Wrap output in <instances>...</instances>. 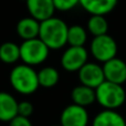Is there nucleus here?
<instances>
[{
	"label": "nucleus",
	"mask_w": 126,
	"mask_h": 126,
	"mask_svg": "<svg viewBox=\"0 0 126 126\" xmlns=\"http://www.w3.org/2000/svg\"><path fill=\"white\" fill-rule=\"evenodd\" d=\"M105 81L123 85L126 82V62L115 57L102 65Z\"/></svg>",
	"instance_id": "obj_9"
},
{
	"label": "nucleus",
	"mask_w": 126,
	"mask_h": 126,
	"mask_svg": "<svg viewBox=\"0 0 126 126\" xmlns=\"http://www.w3.org/2000/svg\"><path fill=\"white\" fill-rule=\"evenodd\" d=\"M52 126H61V125H60V124H59V125H52Z\"/></svg>",
	"instance_id": "obj_23"
},
{
	"label": "nucleus",
	"mask_w": 126,
	"mask_h": 126,
	"mask_svg": "<svg viewBox=\"0 0 126 126\" xmlns=\"http://www.w3.org/2000/svg\"><path fill=\"white\" fill-rule=\"evenodd\" d=\"M60 80V74L57 69L52 66H46L42 67L38 72V81L39 85L46 89H50L58 84Z\"/></svg>",
	"instance_id": "obj_17"
},
{
	"label": "nucleus",
	"mask_w": 126,
	"mask_h": 126,
	"mask_svg": "<svg viewBox=\"0 0 126 126\" xmlns=\"http://www.w3.org/2000/svg\"><path fill=\"white\" fill-rule=\"evenodd\" d=\"M55 10L69 11L80 4V0H53Z\"/></svg>",
	"instance_id": "obj_20"
},
{
	"label": "nucleus",
	"mask_w": 126,
	"mask_h": 126,
	"mask_svg": "<svg viewBox=\"0 0 126 126\" xmlns=\"http://www.w3.org/2000/svg\"><path fill=\"white\" fill-rule=\"evenodd\" d=\"M18 101L7 92H0V121L10 122L18 115Z\"/></svg>",
	"instance_id": "obj_12"
},
{
	"label": "nucleus",
	"mask_w": 126,
	"mask_h": 126,
	"mask_svg": "<svg viewBox=\"0 0 126 126\" xmlns=\"http://www.w3.org/2000/svg\"><path fill=\"white\" fill-rule=\"evenodd\" d=\"M96 102L104 110H117L126 101V92L123 85L104 81L95 89Z\"/></svg>",
	"instance_id": "obj_3"
},
{
	"label": "nucleus",
	"mask_w": 126,
	"mask_h": 126,
	"mask_svg": "<svg viewBox=\"0 0 126 126\" xmlns=\"http://www.w3.org/2000/svg\"><path fill=\"white\" fill-rule=\"evenodd\" d=\"M90 51L93 58L98 62L105 63L117 54V43L113 37L106 34L94 37L91 41Z\"/></svg>",
	"instance_id": "obj_5"
},
{
	"label": "nucleus",
	"mask_w": 126,
	"mask_h": 126,
	"mask_svg": "<svg viewBox=\"0 0 126 126\" xmlns=\"http://www.w3.org/2000/svg\"><path fill=\"white\" fill-rule=\"evenodd\" d=\"M17 33L22 40H30L39 37L40 22L32 17H26L17 23Z\"/></svg>",
	"instance_id": "obj_15"
},
{
	"label": "nucleus",
	"mask_w": 126,
	"mask_h": 126,
	"mask_svg": "<svg viewBox=\"0 0 126 126\" xmlns=\"http://www.w3.org/2000/svg\"><path fill=\"white\" fill-rule=\"evenodd\" d=\"M71 100L73 104L86 107L96 101L95 90L86 85L80 84L75 86L71 92Z\"/></svg>",
	"instance_id": "obj_14"
},
{
	"label": "nucleus",
	"mask_w": 126,
	"mask_h": 126,
	"mask_svg": "<svg viewBox=\"0 0 126 126\" xmlns=\"http://www.w3.org/2000/svg\"><path fill=\"white\" fill-rule=\"evenodd\" d=\"M89 113L86 107L76 104H70L62 111L60 116L61 126H87L89 125Z\"/></svg>",
	"instance_id": "obj_8"
},
{
	"label": "nucleus",
	"mask_w": 126,
	"mask_h": 126,
	"mask_svg": "<svg viewBox=\"0 0 126 126\" xmlns=\"http://www.w3.org/2000/svg\"><path fill=\"white\" fill-rule=\"evenodd\" d=\"M50 49L42 42L39 37L24 40L20 44V60L30 66H35L48 59Z\"/></svg>",
	"instance_id": "obj_4"
},
{
	"label": "nucleus",
	"mask_w": 126,
	"mask_h": 126,
	"mask_svg": "<svg viewBox=\"0 0 126 126\" xmlns=\"http://www.w3.org/2000/svg\"><path fill=\"white\" fill-rule=\"evenodd\" d=\"M9 81L16 92L22 95H30L40 87L38 81V72L28 64H18L11 70Z\"/></svg>",
	"instance_id": "obj_2"
},
{
	"label": "nucleus",
	"mask_w": 126,
	"mask_h": 126,
	"mask_svg": "<svg viewBox=\"0 0 126 126\" xmlns=\"http://www.w3.org/2000/svg\"><path fill=\"white\" fill-rule=\"evenodd\" d=\"M92 126H126V121L116 110H103L94 116Z\"/></svg>",
	"instance_id": "obj_13"
},
{
	"label": "nucleus",
	"mask_w": 126,
	"mask_h": 126,
	"mask_svg": "<svg viewBox=\"0 0 126 126\" xmlns=\"http://www.w3.org/2000/svg\"><path fill=\"white\" fill-rule=\"evenodd\" d=\"M87 41V31L80 24H73L67 29V43L71 47H84Z\"/></svg>",
	"instance_id": "obj_19"
},
{
	"label": "nucleus",
	"mask_w": 126,
	"mask_h": 126,
	"mask_svg": "<svg viewBox=\"0 0 126 126\" xmlns=\"http://www.w3.org/2000/svg\"><path fill=\"white\" fill-rule=\"evenodd\" d=\"M0 60L6 64H13L20 60V46L15 42H3L0 46Z\"/></svg>",
	"instance_id": "obj_16"
},
{
	"label": "nucleus",
	"mask_w": 126,
	"mask_h": 126,
	"mask_svg": "<svg viewBox=\"0 0 126 126\" xmlns=\"http://www.w3.org/2000/svg\"><path fill=\"white\" fill-rule=\"evenodd\" d=\"M79 80L83 85L95 90L105 81L102 65L93 62H86L78 71Z\"/></svg>",
	"instance_id": "obj_7"
},
{
	"label": "nucleus",
	"mask_w": 126,
	"mask_h": 126,
	"mask_svg": "<svg viewBox=\"0 0 126 126\" xmlns=\"http://www.w3.org/2000/svg\"><path fill=\"white\" fill-rule=\"evenodd\" d=\"M118 0H80V4L90 15L106 16L115 9Z\"/></svg>",
	"instance_id": "obj_11"
},
{
	"label": "nucleus",
	"mask_w": 126,
	"mask_h": 126,
	"mask_svg": "<svg viewBox=\"0 0 126 126\" xmlns=\"http://www.w3.org/2000/svg\"><path fill=\"white\" fill-rule=\"evenodd\" d=\"M9 126H32V123L28 117L17 115L9 122Z\"/></svg>",
	"instance_id": "obj_22"
},
{
	"label": "nucleus",
	"mask_w": 126,
	"mask_h": 126,
	"mask_svg": "<svg viewBox=\"0 0 126 126\" xmlns=\"http://www.w3.org/2000/svg\"><path fill=\"white\" fill-rule=\"evenodd\" d=\"M89 59V53L84 47L70 46L61 57V65L67 72H78Z\"/></svg>",
	"instance_id": "obj_6"
},
{
	"label": "nucleus",
	"mask_w": 126,
	"mask_h": 126,
	"mask_svg": "<svg viewBox=\"0 0 126 126\" xmlns=\"http://www.w3.org/2000/svg\"><path fill=\"white\" fill-rule=\"evenodd\" d=\"M86 28H87V31L93 37H98V35H103L107 33L109 22L105 19V16L91 15L89 21H87Z\"/></svg>",
	"instance_id": "obj_18"
},
{
	"label": "nucleus",
	"mask_w": 126,
	"mask_h": 126,
	"mask_svg": "<svg viewBox=\"0 0 126 126\" xmlns=\"http://www.w3.org/2000/svg\"><path fill=\"white\" fill-rule=\"evenodd\" d=\"M27 8L30 17L39 22L54 17L55 7L53 0H27Z\"/></svg>",
	"instance_id": "obj_10"
},
{
	"label": "nucleus",
	"mask_w": 126,
	"mask_h": 126,
	"mask_svg": "<svg viewBox=\"0 0 126 126\" xmlns=\"http://www.w3.org/2000/svg\"><path fill=\"white\" fill-rule=\"evenodd\" d=\"M33 114V105L29 101H21L18 103V115L23 117H30Z\"/></svg>",
	"instance_id": "obj_21"
},
{
	"label": "nucleus",
	"mask_w": 126,
	"mask_h": 126,
	"mask_svg": "<svg viewBox=\"0 0 126 126\" xmlns=\"http://www.w3.org/2000/svg\"><path fill=\"white\" fill-rule=\"evenodd\" d=\"M67 29L62 19L52 17L40 22L39 38L50 50H59L67 43Z\"/></svg>",
	"instance_id": "obj_1"
}]
</instances>
